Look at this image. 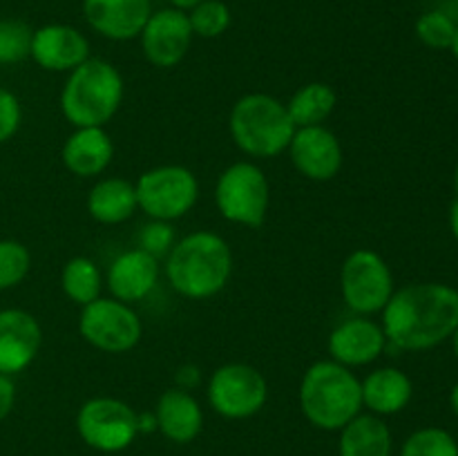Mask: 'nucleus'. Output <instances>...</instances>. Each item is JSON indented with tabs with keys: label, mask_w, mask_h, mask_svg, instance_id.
Returning <instances> with one entry per match:
<instances>
[{
	"label": "nucleus",
	"mask_w": 458,
	"mask_h": 456,
	"mask_svg": "<svg viewBox=\"0 0 458 456\" xmlns=\"http://www.w3.org/2000/svg\"><path fill=\"white\" fill-rule=\"evenodd\" d=\"M452 338H454V353H456V358H458V326H456L454 334H452Z\"/></svg>",
	"instance_id": "38"
},
{
	"label": "nucleus",
	"mask_w": 458,
	"mask_h": 456,
	"mask_svg": "<svg viewBox=\"0 0 458 456\" xmlns=\"http://www.w3.org/2000/svg\"><path fill=\"white\" fill-rule=\"evenodd\" d=\"M139 208L134 183L121 177H106L92 186L88 195V213L98 224H121Z\"/></svg>",
	"instance_id": "22"
},
{
	"label": "nucleus",
	"mask_w": 458,
	"mask_h": 456,
	"mask_svg": "<svg viewBox=\"0 0 458 456\" xmlns=\"http://www.w3.org/2000/svg\"><path fill=\"white\" fill-rule=\"evenodd\" d=\"M76 432L92 450L121 452L137 438L139 416L119 398H89L76 414Z\"/></svg>",
	"instance_id": "8"
},
{
	"label": "nucleus",
	"mask_w": 458,
	"mask_h": 456,
	"mask_svg": "<svg viewBox=\"0 0 458 456\" xmlns=\"http://www.w3.org/2000/svg\"><path fill=\"white\" fill-rule=\"evenodd\" d=\"M268 398V383L255 367L246 362H228L213 371L208 383L210 407L231 420L250 418Z\"/></svg>",
	"instance_id": "11"
},
{
	"label": "nucleus",
	"mask_w": 458,
	"mask_h": 456,
	"mask_svg": "<svg viewBox=\"0 0 458 456\" xmlns=\"http://www.w3.org/2000/svg\"><path fill=\"white\" fill-rule=\"evenodd\" d=\"M233 273V253L222 235L197 231L174 241L165 259L170 286L188 300H206L228 284Z\"/></svg>",
	"instance_id": "2"
},
{
	"label": "nucleus",
	"mask_w": 458,
	"mask_h": 456,
	"mask_svg": "<svg viewBox=\"0 0 458 456\" xmlns=\"http://www.w3.org/2000/svg\"><path fill=\"white\" fill-rule=\"evenodd\" d=\"M61 156L76 177H98L114 156V143L103 128H76L67 137Z\"/></svg>",
	"instance_id": "20"
},
{
	"label": "nucleus",
	"mask_w": 458,
	"mask_h": 456,
	"mask_svg": "<svg viewBox=\"0 0 458 456\" xmlns=\"http://www.w3.org/2000/svg\"><path fill=\"white\" fill-rule=\"evenodd\" d=\"M137 204L150 219L173 222L183 217L199 197V182L186 165H157L134 183Z\"/></svg>",
	"instance_id": "7"
},
{
	"label": "nucleus",
	"mask_w": 458,
	"mask_h": 456,
	"mask_svg": "<svg viewBox=\"0 0 458 456\" xmlns=\"http://www.w3.org/2000/svg\"><path fill=\"white\" fill-rule=\"evenodd\" d=\"M16 402V384H13L12 376L0 374V420L7 418Z\"/></svg>",
	"instance_id": "33"
},
{
	"label": "nucleus",
	"mask_w": 458,
	"mask_h": 456,
	"mask_svg": "<svg viewBox=\"0 0 458 456\" xmlns=\"http://www.w3.org/2000/svg\"><path fill=\"white\" fill-rule=\"evenodd\" d=\"M458 326V291L441 282H416L394 291L383 308L387 342L423 351L450 338Z\"/></svg>",
	"instance_id": "1"
},
{
	"label": "nucleus",
	"mask_w": 458,
	"mask_h": 456,
	"mask_svg": "<svg viewBox=\"0 0 458 456\" xmlns=\"http://www.w3.org/2000/svg\"><path fill=\"white\" fill-rule=\"evenodd\" d=\"M456 27V21L450 13L441 12V9H432V12H425L416 21V36H419L420 43L432 49H450Z\"/></svg>",
	"instance_id": "30"
},
{
	"label": "nucleus",
	"mask_w": 458,
	"mask_h": 456,
	"mask_svg": "<svg viewBox=\"0 0 458 456\" xmlns=\"http://www.w3.org/2000/svg\"><path fill=\"white\" fill-rule=\"evenodd\" d=\"M335 89L327 83H307L291 97L286 103L291 121L295 128H311V125H322L335 110Z\"/></svg>",
	"instance_id": "24"
},
{
	"label": "nucleus",
	"mask_w": 458,
	"mask_h": 456,
	"mask_svg": "<svg viewBox=\"0 0 458 456\" xmlns=\"http://www.w3.org/2000/svg\"><path fill=\"white\" fill-rule=\"evenodd\" d=\"M340 432V456H392V432L376 414H358Z\"/></svg>",
	"instance_id": "23"
},
{
	"label": "nucleus",
	"mask_w": 458,
	"mask_h": 456,
	"mask_svg": "<svg viewBox=\"0 0 458 456\" xmlns=\"http://www.w3.org/2000/svg\"><path fill=\"white\" fill-rule=\"evenodd\" d=\"M174 246V231L170 226V222H159V219H152L150 224L143 226V231L139 232V249H143L146 253H150L152 258H164L173 250Z\"/></svg>",
	"instance_id": "31"
},
{
	"label": "nucleus",
	"mask_w": 458,
	"mask_h": 456,
	"mask_svg": "<svg viewBox=\"0 0 458 456\" xmlns=\"http://www.w3.org/2000/svg\"><path fill=\"white\" fill-rule=\"evenodd\" d=\"M61 286L63 293H65L72 302L85 307V304L101 298L103 273L94 259L79 255V258H72L70 262L63 266Z\"/></svg>",
	"instance_id": "25"
},
{
	"label": "nucleus",
	"mask_w": 458,
	"mask_h": 456,
	"mask_svg": "<svg viewBox=\"0 0 458 456\" xmlns=\"http://www.w3.org/2000/svg\"><path fill=\"white\" fill-rule=\"evenodd\" d=\"M43 329L25 308L0 311V374L16 376L38 356Z\"/></svg>",
	"instance_id": "14"
},
{
	"label": "nucleus",
	"mask_w": 458,
	"mask_h": 456,
	"mask_svg": "<svg viewBox=\"0 0 458 456\" xmlns=\"http://www.w3.org/2000/svg\"><path fill=\"white\" fill-rule=\"evenodd\" d=\"M450 228H452V232H454V237L458 240V199L450 206Z\"/></svg>",
	"instance_id": "34"
},
{
	"label": "nucleus",
	"mask_w": 458,
	"mask_h": 456,
	"mask_svg": "<svg viewBox=\"0 0 458 456\" xmlns=\"http://www.w3.org/2000/svg\"><path fill=\"white\" fill-rule=\"evenodd\" d=\"M30 56L47 72H72L89 58V43L76 27L49 22L34 30Z\"/></svg>",
	"instance_id": "15"
},
{
	"label": "nucleus",
	"mask_w": 458,
	"mask_h": 456,
	"mask_svg": "<svg viewBox=\"0 0 458 456\" xmlns=\"http://www.w3.org/2000/svg\"><path fill=\"white\" fill-rule=\"evenodd\" d=\"M31 30L27 22L16 18H0V65H13L30 56Z\"/></svg>",
	"instance_id": "28"
},
{
	"label": "nucleus",
	"mask_w": 458,
	"mask_h": 456,
	"mask_svg": "<svg viewBox=\"0 0 458 456\" xmlns=\"http://www.w3.org/2000/svg\"><path fill=\"white\" fill-rule=\"evenodd\" d=\"M30 268L31 255L25 244L16 240H0V291L21 284Z\"/></svg>",
	"instance_id": "29"
},
{
	"label": "nucleus",
	"mask_w": 458,
	"mask_h": 456,
	"mask_svg": "<svg viewBox=\"0 0 458 456\" xmlns=\"http://www.w3.org/2000/svg\"><path fill=\"white\" fill-rule=\"evenodd\" d=\"M85 342L106 353H125L141 340L143 325L130 304L116 298H98L85 304L79 317Z\"/></svg>",
	"instance_id": "9"
},
{
	"label": "nucleus",
	"mask_w": 458,
	"mask_h": 456,
	"mask_svg": "<svg viewBox=\"0 0 458 456\" xmlns=\"http://www.w3.org/2000/svg\"><path fill=\"white\" fill-rule=\"evenodd\" d=\"M228 128L242 152L264 159L282 155L298 130L284 103L262 92L246 94L233 106Z\"/></svg>",
	"instance_id": "5"
},
{
	"label": "nucleus",
	"mask_w": 458,
	"mask_h": 456,
	"mask_svg": "<svg viewBox=\"0 0 458 456\" xmlns=\"http://www.w3.org/2000/svg\"><path fill=\"white\" fill-rule=\"evenodd\" d=\"M150 13V0H83L88 25L110 40L137 38Z\"/></svg>",
	"instance_id": "17"
},
{
	"label": "nucleus",
	"mask_w": 458,
	"mask_h": 456,
	"mask_svg": "<svg viewBox=\"0 0 458 456\" xmlns=\"http://www.w3.org/2000/svg\"><path fill=\"white\" fill-rule=\"evenodd\" d=\"M123 101V79L112 63L88 58L70 72L61 110L76 128H103Z\"/></svg>",
	"instance_id": "4"
},
{
	"label": "nucleus",
	"mask_w": 458,
	"mask_h": 456,
	"mask_svg": "<svg viewBox=\"0 0 458 456\" xmlns=\"http://www.w3.org/2000/svg\"><path fill=\"white\" fill-rule=\"evenodd\" d=\"M387 347V335L383 325L369 317H349L340 322L329 335L331 360L344 367H362L378 360Z\"/></svg>",
	"instance_id": "16"
},
{
	"label": "nucleus",
	"mask_w": 458,
	"mask_h": 456,
	"mask_svg": "<svg viewBox=\"0 0 458 456\" xmlns=\"http://www.w3.org/2000/svg\"><path fill=\"white\" fill-rule=\"evenodd\" d=\"M186 13L192 34L201 38H217L231 27V9L222 0H201Z\"/></svg>",
	"instance_id": "26"
},
{
	"label": "nucleus",
	"mask_w": 458,
	"mask_h": 456,
	"mask_svg": "<svg viewBox=\"0 0 458 456\" xmlns=\"http://www.w3.org/2000/svg\"><path fill=\"white\" fill-rule=\"evenodd\" d=\"M192 27L188 13L182 9L165 7L152 12L141 30V49L155 67H174L183 61L192 43Z\"/></svg>",
	"instance_id": "12"
},
{
	"label": "nucleus",
	"mask_w": 458,
	"mask_h": 456,
	"mask_svg": "<svg viewBox=\"0 0 458 456\" xmlns=\"http://www.w3.org/2000/svg\"><path fill=\"white\" fill-rule=\"evenodd\" d=\"M159 280V259L143 249L121 253L107 268V289L112 298L125 304L148 298Z\"/></svg>",
	"instance_id": "18"
},
{
	"label": "nucleus",
	"mask_w": 458,
	"mask_h": 456,
	"mask_svg": "<svg viewBox=\"0 0 458 456\" xmlns=\"http://www.w3.org/2000/svg\"><path fill=\"white\" fill-rule=\"evenodd\" d=\"M157 427L168 441L191 443L204 427V411L188 389L173 387L161 393L155 410Z\"/></svg>",
	"instance_id": "19"
},
{
	"label": "nucleus",
	"mask_w": 458,
	"mask_h": 456,
	"mask_svg": "<svg viewBox=\"0 0 458 456\" xmlns=\"http://www.w3.org/2000/svg\"><path fill=\"white\" fill-rule=\"evenodd\" d=\"M401 456H458V443L441 427H423L403 443Z\"/></svg>",
	"instance_id": "27"
},
{
	"label": "nucleus",
	"mask_w": 458,
	"mask_h": 456,
	"mask_svg": "<svg viewBox=\"0 0 458 456\" xmlns=\"http://www.w3.org/2000/svg\"><path fill=\"white\" fill-rule=\"evenodd\" d=\"M22 121L21 101L13 92L0 88V143L9 141L18 132Z\"/></svg>",
	"instance_id": "32"
},
{
	"label": "nucleus",
	"mask_w": 458,
	"mask_h": 456,
	"mask_svg": "<svg viewBox=\"0 0 458 456\" xmlns=\"http://www.w3.org/2000/svg\"><path fill=\"white\" fill-rule=\"evenodd\" d=\"M454 188H456V192H458V165H456V173H454Z\"/></svg>",
	"instance_id": "39"
},
{
	"label": "nucleus",
	"mask_w": 458,
	"mask_h": 456,
	"mask_svg": "<svg viewBox=\"0 0 458 456\" xmlns=\"http://www.w3.org/2000/svg\"><path fill=\"white\" fill-rule=\"evenodd\" d=\"M362 405L371 414L389 416L405 410L411 401V380L396 367H380L360 383Z\"/></svg>",
	"instance_id": "21"
},
{
	"label": "nucleus",
	"mask_w": 458,
	"mask_h": 456,
	"mask_svg": "<svg viewBox=\"0 0 458 456\" xmlns=\"http://www.w3.org/2000/svg\"><path fill=\"white\" fill-rule=\"evenodd\" d=\"M452 52H454V56L458 58V27H456V34H454V40H452Z\"/></svg>",
	"instance_id": "37"
},
{
	"label": "nucleus",
	"mask_w": 458,
	"mask_h": 456,
	"mask_svg": "<svg viewBox=\"0 0 458 456\" xmlns=\"http://www.w3.org/2000/svg\"><path fill=\"white\" fill-rule=\"evenodd\" d=\"M199 3L201 0H170V4H173L174 9H182V12H191V9Z\"/></svg>",
	"instance_id": "35"
},
{
	"label": "nucleus",
	"mask_w": 458,
	"mask_h": 456,
	"mask_svg": "<svg viewBox=\"0 0 458 456\" xmlns=\"http://www.w3.org/2000/svg\"><path fill=\"white\" fill-rule=\"evenodd\" d=\"M286 150L295 170L311 182H329L343 168V146L325 125L298 128Z\"/></svg>",
	"instance_id": "13"
},
{
	"label": "nucleus",
	"mask_w": 458,
	"mask_h": 456,
	"mask_svg": "<svg viewBox=\"0 0 458 456\" xmlns=\"http://www.w3.org/2000/svg\"><path fill=\"white\" fill-rule=\"evenodd\" d=\"M344 304L358 316L383 311L394 295V277L376 250L358 249L344 259L340 271Z\"/></svg>",
	"instance_id": "10"
},
{
	"label": "nucleus",
	"mask_w": 458,
	"mask_h": 456,
	"mask_svg": "<svg viewBox=\"0 0 458 456\" xmlns=\"http://www.w3.org/2000/svg\"><path fill=\"white\" fill-rule=\"evenodd\" d=\"M450 402H452V410H454V414L458 416V383L454 384V389H452Z\"/></svg>",
	"instance_id": "36"
},
{
	"label": "nucleus",
	"mask_w": 458,
	"mask_h": 456,
	"mask_svg": "<svg viewBox=\"0 0 458 456\" xmlns=\"http://www.w3.org/2000/svg\"><path fill=\"white\" fill-rule=\"evenodd\" d=\"M298 398L304 418L325 432L343 429L362 410L360 380L335 360L313 362L304 371Z\"/></svg>",
	"instance_id": "3"
},
{
	"label": "nucleus",
	"mask_w": 458,
	"mask_h": 456,
	"mask_svg": "<svg viewBox=\"0 0 458 456\" xmlns=\"http://www.w3.org/2000/svg\"><path fill=\"white\" fill-rule=\"evenodd\" d=\"M268 199H271V188L267 174L250 161H237L228 165L219 174L215 186V204L222 217L242 226H262L267 219Z\"/></svg>",
	"instance_id": "6"
}]
</instances>
